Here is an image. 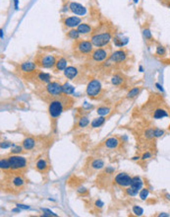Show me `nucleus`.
<instances>
[{"label":"nucleus","instance_id":"nucleus-40","mask_svg":"<svg viewBox=\"0 0 170 217\" xmlns=\"http://www.w3.org/2000/svg\"><path fill=\"white\" fill-rule=\"evenodd\" d=\"M138 193L139 191L133 190L131 187H128L126 188V194H127L128 196H136V195H138Z\"/></svg>","mask_w":170,"mask_h":217},{"label":"nucleus","instance_id":"nucleus-19","mask_svg":"<svg viewBox=\"0 0 170 217\" xmlns=\"http://www.w3.org/2000/svg\"><path fill=\"white\" fill-rule=\"evenodd\" d=\"M143 185H144V181L140 178V177L139 176L132 177V183H131V185H130V187H131L133 190L140 191L142 188H143Z\"/></svg>","mask_w":170,"mask_h":217},{"label":"nucleus","instance_id":"nucleus-3","mask_svg":"<svg viewBox=\"0 0 170 217\" xmlns=\"http://www.w3.org/2000/svg\"><path fill=\"white\" fill-rule=\"evenodd\" d=\"M94 51V45L91 41L78 40L75 41L73 45V52L76 56H86L89 55Z\"/></svg>","mask_w":170,"mask_h":217},{"label":"nucleus","instance_id":"nucleus-31","mask_svg":"<svg viewBox=\"0 0 170 217\" xmlns=\"http://www.w3.org/2000/svg\"><path fill=\"white\" fill-rule=\"evenodd\" d=\"M166 54H167V51H166V48L164 45H162L161 43H158L156 45L155 48V55L158 57H164L166 56Z\"/></svg>","mask_w":170,"mask_h":217},{"label":"nucleus","instance_id":"nucleus-23","mask_svg":"<svg viewBox=\"0 0 170 217\" xmlns=\"http://www.w3.org/2000/svg\"><path fill=\"white\" fill-rule=\"evenodd\" d=\"M22 146H23L24 150H32L36 146V140L33 137H26L22 142Z\"/></svg>","mask_w":170,"mask_h":217},{"label":"nucleus","instance_id":"nucleus-17","mask_svg":"<svg viewBox=\"0 0 170 217\" xmlns=\"http://www.w3.org/2000/svg\"><path fill=\"white\" fill-rule=\"evenodd\" d=\"M36 170L39 173L45 174L49 171V164L44 158H39L36 163Z\"/></svg>","mask_w":170,"mask_h":217},{"label":"nucleus","instance_id":"nucleus-4","mask_svg":"<svg viewBox=\"0 0 170 217\" xmlns=\"http://www.w3.org/2000/svg\"><path fill=\"white\" fill-rule=\"evenodd\" d=\"M128 55H129L128 51H126L124 48L118 49V51L111 52L109 58L102 64L104 67H110V66H112V65L122 64L127 60Z\"/></svg>","mask_w":170,"mask_h":217},{"label":"nucleus","instance_id":"nucleus-37","mask_svg":"<svg viewBox=\"0 0 170 217\" xmlns=\"http://www.w3.org/2000/svg\"><path fill=\"white\" fill-rule=\"evenodd\" d=\"M165 134V131L161 128H153V135H154V138H159V137H162L163 135Z\"/></svg>","mask_w":170,"mask_h":217},{"label":"nucleus","instance_id":"nucleus-13","mask_svg":"<svg viewBox=\"0 0 170 217\" xmlns=\"http://www.w3.org/2000/svg\"><path fill=\"white\" fill-rule=\"evenodd\" d=\"M80 73H81V70L77 66H73V65L67 66L66 69L63 71L64 76L67 79L71 80V81H75V80L78 79L80 77Z\"/></svg>","mask_w":170,"mask_h":217},{"label":"nucleus","instance_id":"nucleus-16","mask_svg":"<svg viewBox=\"0 0 170 217\" xmlns=\"http://www.w3.org/2000/svg\"><path fill=\"white\" fill-rule=\"evenodd\" d=\"M69 9L72 13L78 15V16H84L86 13V8L85 6H83L82 4L77 2H71L69 5Z\"/></svg>","mask_w":170,"mask_h":217},{"label":"nucleus","instance_id":"nucleus-21","mask_svg":"<svg viewBox=\"0 0 170 217\" xmlns=\"http://www.w3.org/2000/svg\"><path fill=\"white\" fill-rule=\"evenodd\" d=\"M169 117L168 111L163 108H155L153 114V117L154 119H164V117Z\"/></svg>","mask_w":170,"mask_h":217},{"label":"nucleus","instance_id":"nucleus-41","mask_svg":"<svg viewBox=\"0 0 170 217\" xmlns=\"http://www.w3.org/2000/svg\"><path fill=\"white\" fill-rule=\"evenodd\" d=\"M145 136H146V138L147 139H153L154 138V135H153V128H149L146 130V132H145Z\"/></svg>","mask_w":170,"mask_h":217},{"label":"nucleus","instance_id":"nucleus-1","mask_svg":"<svg viewBox=\"0 0 170 217\" xmlns=\"http://www.w3.org/2000/svg\"><path fill=\"white\" fill-rule=\"evenodd\" d=\"M74 103H75L74 99L70 97V95L65 94L60 96V97L52 99L51 101L48 102V114L49 117H50L51 126L54 129L56 128L57 120L60 116L65 111L72 108Z\"/></svg>","mask_w":170,"mask_h":217},{"label":"nucleus","instance_id":"nucleus-20","mask_svg":"<svg viewBox=\"0 0 170 217\" xmlns=\"http://www.w3.org/2000/svg\"><path fill=\"white\" fill-rule=\"evenodd\" d=\"M68 61L67 59L65 57L63 56H61L59 57L57 59V62L56 64H55V66H54V72H61V71H64L65 69H66V67L68 66Z\"/></svg>","mask_w":170,"mask_h":217},{"label":"nucleus","instance_id":"nucleus-12","mask_svg":"<svg viewBox=\"0 0 170 217\" xmlns=\"http://www.w3.org/2000/svg\"><path fill=\"white\" fill-rule=\"evenodd\" d=\"M114 183L120 188H128L132 183V177L127 173H119L114 178Z\"/></svg>","mask_w":170,"mask_h":217},{"label":"nucleus","instance_id":"nucleus-38","mask_svg":"<svg viewBox=\"0 0 170 217\" xmlns=\"http://www.w3.org/2000/svg\"><path fill=\"white\" fill-rule=\"evenodd\" d=\"M23 146H15L14 144H12L11 146V154H20L23 152Z\"/></svg>","mask_w":170,"mask_h":217},{"label":"nucleus","instance_id":"nucleus-57","mask_svg":"<svg viewBox=\"0 0 170 217\" xmlns=\"http://www.w3.org/2000/svg\"><path fill=\"white\" fill-rule=\"evenodd\" d=\"M169 6H170V3H169Z\"/></svg>","mask_w":170,"mask_h":217},{"label":"nucleus","instance_id":"nucleus-24","mask_svg":"<svg viewBox=\"0 0 170 217\" xmlns=\"http://www.w3.org/2000/svg\"><path fill=\"white\" fill-rule=\"evenodd\" d=\"M76 29L78 30V32L81 34V35H88V34H91L92 32V27L89 26V25L86 23H81Z\"/></svg>","mask_w":170,"mask_h":217},{"label":"nucleus","instance_id":"nucleus-22","mask_svg":"<svg viewBox=\"0 0 170 217\" xmlns=\"http://www.w3.org/2000/svg\"><path fill=\"white\" fill-rule=\"evenodd\" d=\"M89 167L91 169L94 170V171H98L104 168V161L100 158H97V159H92L89 162Z\"/></svg>","mask_w":170,"mask_h":217},{"label":"nucleus","instance_id":"nucleus-36","mask_svg":"<svg viewBox=\"0 0 170 217\" xmlns=\"http://www.w3.org/2000/svg\"><path fill=\"white\" fill-rule=\"evenodd\" d=\"M149 194H150V191L147 190V188H142V190L140 191L139 195H140V197H141L142 200H146L147 197L149 196Z\"/></svg>","mask_w":170,"mask_h":217},{"label":"nucleus","instance_id":"nucleus-42","mask_svg":"<svg viewBox=\"0 0 170 217\" xmlns=\"http://www.w3.org/2000/svg\"><path fill=\"white\" fill-rule=\"evenodd\" d=\"M77 193L81 195H84V194H88V190H86L85 187H80V188H78V190H77Z\"/></svg>","mask_w":170,"mask_h":217},{"label":"nucleus","instance_id":"nucleus-39","mask_svg":"<svg viewBox=\"0 0 170 217\" xmlns=\"http://www.w3.org/2000/svg\"><path fill=\"white\" fill-rule=\"evenodd\" d=\"M41 211L43 212V214L41 216H44V217H49V216L56 217V216H58L56 213H54L53 211H51L50 209H47V208H41Z\"/></svg>","mask_w":170,"mask_h":217},{"label":"nucleus","instance_id":"nucleus-26","mask_svg":"<svg viewBox=\"0 0 170 217\" xmlns=\"http://www.w3.org/2000/svg\"><path fill=\"white\" fill-rule=\"evenodd\" d=\"M118 145H119V139L117 137H109L104 142V146L106 148H109V149L117 148Z\"/></svg>","mask_w":170,"mask_h":217},{"label":"nucleus","instance_id":"nucleus-51","mask_svg":"<svg viewBox=\"0 0 170 217\" xmlns=\"http://www.w3.org/2000/svg\"><path fill=\"white\" fill-rule=\"evenodd\" d=\"M140 158H141V157H139V156H135V157H133V158H132V160L136 161V160H139V159H140Z\"/></svg>","mask_w":170,"mask_h":217},{"label":"nucleus","instance_id":"nucleus-25","mask_svg":"<svg viewBox=\"0 0 170 217\" xmlns=\"http://www.w3.org/2000/svg\"><path fill=\"white\" fill-rule=\"evenodd\" d=\"M142 87H134V88L130 89L129 92L127 93V95H126V98L128 99V100H133V99L137 98L139 95L141 94L142 92Z\"/></svg>","mask_w":170,"mask_h":217},{"label":"nucleus","instance_id":"nucleus-34","mask_svg":"<svg viewBox=\"0 0 170 217\" xmlns=\"http://www.w3.org/2000/svg\"><path fill=\"white\" fill-rule=\"evenodd\" d=\"M63 92L65 95H72L75 92V87L70 85L69 83H65L63 84Z\"/></svg>","mask_w":170,"mask_h":217},{"label":"nucleus","instance_id":"nucleus-53","mask_svg":"<svg viewBox=\"0 0 170 217\" xmlns=\"http://www.w3.org/2000/svg\"><path fill=\"white\" fill-rule=\"evenodd\" d=\"M14 3H15V7H16V9H18V0H14Z\"/></svg>","mask_w":170,"mask_h":217},{"label":"nucleus","instance_id":"nucleus-6","mask_svg":"<svg viewBox=\"0 0 170 217\" xmlns=\"http://www.w3.org/2000/svg\"><path fill=\"white\" fill-rule=\"evenodd\" d=\"M112 40V32L103 31L101 33H97L92 35L91 38V42L95 48H104V46L109 45Z\"/></svg>","mask_w":170,"mask_h":217},{"label":"nucleus","instance_id":"nucleus-58","mask_svg":"<svg viewBox=\"0 0 170 217\" xmlns=\"http://www.w3.org/2000/svg\"><path fill=\"white\" fill-rule=\"evenodd\" d=\"M169 54H170V51H169Z\"/></svg>","mask_w":170,"mask_h":217},{"label":"nucleus","instance_id":"nucleus-11","mask_svg":"<svg viewBox=\"0 0 170 217\" xmlns=\"http://www.w3.org/2000/svg\"><path fill=\"white\" fill-rule=\"evenodd\" d=\"M9 183V188L13 191H20L22 188H25V185H26V181L22 176L20 175H14L13 177L10 176V178L8 180Z\"/></svg>","mask_w":170,"mask_h":217},{"label":"nucleus","instance_id":"nucleus-2","mask_svg":"<svg viewBox=\"0 0 170 217\" xmlns=\"http://www.w3.org/2000/svg\"><path fill=\"white\" fill-rule=\"evenodd\" d=\"M43 92L45 95L42 96V99L44 101H51L52 99L60 97L64 94L63 92V85L60 84L59 82L51 81L47 85L43 87Z\"/></svg>","mask_w":170,"mask_h":217},{"label":"nucleus","instance_id":"nucleus-14","mask_svg":"<svg viewBox=\"0 0 170 217\" xmlns=\"http://www.w3.org/2000/svg\"><path fill=\"white\" fill-rule=\"evenodd\" d=\"M19 68L22 73L30 75V74L36 72L38 70V64L36 62H33V61H25V62L20 64Z\"/></svg>","mask_w":170,"mask_h":217},{"label":"nucleus","instance_id":"nucleus-44","mask_svg":"<svg viewBox=\"0 0 170 217\" xmlns=\"http://www.w3.org/2000/svg\"><path fill=\"white\" fill-rule=\"evenodd\" d=\"M114 172H115V169H114L113 167H110V166L106 167V169L104 170V173L107 174V175H112Z\"/></svg>","mask_w":170,"mask_h":217},{"label":"nucleus","instance_id":"nucleus-18","mask_svg":"<svg viewBox=\"0 0 170 217\" xmlns=\"http://www.w3.org/2000/svg\"><path fill=\"white\" fill-rule=\"evenodd\" d=\"M111 84L113 86H116V87H120L124 84L125 82V78L124 76L122 75L121 73H114L112 76H111Z\"/></svg>","mask_w":170,"mask_h":217},{"label":"nucleus","instance_id":"nucleus-10","mask_svg":"<svg viewBox=\"0 0 170 217\" xmlns=\"http://www.w3.org/2000/svg\"><path fill=\"white\" fill-rule=\"evenodd\" d=\"M28 77L31 79H33V83L39 85L41 87H44L45 85H47L48 83L51 82L50 74L43 72V71H39V70H36V72L28 75Z\"/></svg>","mask_w":170,"mask_h":217},{"label":"nucleus","instance_id":"nucleus-5","mask_svg":"<svg viewBox=\"0 0 170 217\" xmlns=\"http://www.w3.org/2000/svg\"><path fill=\"white\" fill-rule=\"evenodd\" d=\"M110 54V48H97L89 55V59L92 64H102L109 58Z\"/></svg>","mask_w":170,"mask_h":217},{"label":"nucleus","instance_id":"nucleus-55","mask_svg":"<svg viewBox=\"0 0 170 217\" xmlns=\"http://www.w3.org/2000/svg\"><path fill=\"white\" fill-rule=\"evenodd\" d=\"M138 1H139V0H134V2H135V3H138Z\"/></svg>","mask_w":170,"mask_h":217},{"label":"nucleus","instance_id":"nucleus-47","mask_svg":"<svg viewBox=\"0 0 170 217\" xmlns=\"http://www.w3.org/2000/svg\"><path fill=\"white\" fill-rule=\"evenodd\" d=\"M94 204H95V206L98 207V208H102V206L104 205V203H103L100 199H98V200L95 201V203H94Z\"/></svg>","mask_w":170,"mask_h":217},{"label":"nucleus","instance_id":"nucleus-35","mask_svg":"<svg viewBox=\"0 0 170 217\" xmlns=\"http://www.w3.org/2000/svg\"><path fill=\"white\" fill-rule=\"evenodd\" d=\"M132 211L133 213L136 215V216H142L144 213V209L142 208L141 206H138V205H134L132 208Z\"/></svg>","mask_w":170,"mask_h":217},{"label":"nucleus","instance_id":"nucleus-48","mask_svg":"<svg viewBox=\"0 0 170 217\" xmlns=\"http://www.w3.org/2000/svg\"><path fill=\"white\" fill-rule=\"evenodd\" d=\"M156 216H158V217H169L170 214L169 213H165V212H160L159 214H157Z\"/></svg>","mask_w":170,"mask_h":217},{"label":"nucleus","instance_id":"nucleus-43","mask_svg":"<svg viewBox=\"0 0 170 217\" xmlns=\"http://www.w3.org/2000/svg\"><path fill=\"white\" fill-rule=\"evenodd\" d=\"M151 156H153V154H151L150 152H146V153L143 154V156L141 157V159L143 161H146V160H149L150 158H151Z\"/></svg>","mask_w":170,"mask_h":217},{"label":"nucleus","instance_id":"nucleus-52","mask_svg":"<svg viewBox=\"0 0 170 217\" xmlns=\"http://www.w3.org/2000/svg\"><path fill=\"white\" fill-rule=\"evenodd\" d=\"M0 34H1V39L4 38V34H3V29L0 30Z\"/></svg>","mask_w":170,"mask_h":217},{"label":"nucleus","instance_id":"nucleus-28","mask_svg":"<svg viewBox=\"0 0 170 217\" xmlns=\"http://www.w3.org/2000/svg\"><path fill=\"white\" fill-rule=\"evenodd\" d=\"M0 169H1L2 171H4V172L12 171V170H11V165H10V162H9L8 157L7 158H4V157L1 158V160H0Z\"/></svg>","mask_w":170,"mask_h":217},{"label":"nucleus","instance_id":"nucleus-33","mask_svg":"<svg viewBox=\"0 0 170 217\" xmlns=\"http://www.w3.org/2000/svg\"><path fill=\"white\" fill-rule=\"evenodd\" d=\"M110 111H111L110 108L105 107V106L98 107L97 110V113L98 116H103V117H105V116H107V114H109Z\"/></svg>","mask_w":170,"mask_h":217},{"label":"nucleus","instance_id":"nucleus-46","mask_svg":"<svg viewBox=\"0 0 170 217\" xmlns=\"http://www.w3.org/2000/svg\"><path fill=\"white\" fill-rule=\"evenodd\" d=\"M17 207H19L20 209H25V210H28V209H30L31 207L29 205H25V204H20V203H18L16 204Z\"/></svg>","mask_w":170,"mask_h":217},{"label":"nucleus","instance_id":"nucleus-29","mask_svg":"<svg viewBox=\"0 0 170 217\" xmlns=\"http://www.w3.org/2000/svg\"><path fill=\"white\" fill-rule=\"evenodd\" d=\"M105 117L103 116H100V117H95V119H92V122L91 123V126L92 128H100V126L103 125L104 122H105Z\"/></svg>","mask_w":170,"mask_h":217},{"label":"nucleus","instance_id":"nucleus-56","mask_svg":"<svg viewBox=\"0 0 170 217\" xmlns=\"http://www.w3.org/2000/svg\"><path fill=\"white\" fill-rule=\"evenodd\" d=\"M168 129H169V131H170V125H169V128Z\"/></svg>","mask_w":170,"mask_h":217},{"label":"nucleus","instance_id":"nucleus-49","mask_svg":"<svg viewBox=\"0 0 170 217\" xmlns=\"http://www.w3.org/2000/svg\"><path fill=\"white\" fill-rule=\"evenodd\" d=\"M155 86L157 87V89L159 90V91H161V92H164V90H163V88H162V86L159 84V83H156L155 84Z\"/></svg>","mask_w":170,"mask_h":217},{"label":"nucleus","instance_id":"nucleus-27","mask_svg":"<svg viewBox=\"0 0 170 217\" xmlns=\"http://www.w3.org/2000/svg\"><path fill=\"white\" fill-rule=\"evenodd\" d=\"M143 36H144L145 41H146L147 43H153L154 42V39L153 37V34H151V31L147 26L143 28Z\"/></svg>","mask_w":170,"mask_h":217},{"label":"nucleus","instance_id":"nucleus-9","mask_svg":"<svg viewBox=\"0 0 170 217\" xmlns=\"http://www.w3.org/2000/svg\"><path fill=\"white\" fill-rule=\"evenodd\" d=\"M102 93V85L98 79H92L86 87V94L91 99H97Z\"/></svg>","mask_w":170,"mask_h":217},{"label":"nucleus","instance_id":"nucleus-8","mask_svg":"<svg viewBox=\"0 0 170 217\" xmlns=\"http://www.w3.org/2000/svg\"><path fill=\"white\" fill-rule=\"evenodd\" d=\"M9 162L11 165V170L14 172H22L27 169L28 161L25 157L19 154H11L8 156Z\"/></svg>","mask_w":170,"mask_h":217},{"label":"nucleus","instance_id":"nucleus-7","mask_svg":"<svg viewBox=\"0 0 170 217\" xmlns=\"http://www.w3.org/2000/svg\"><path fill=\"white\" fill-rule=\"evenodd\" d=\"M35 62L38 64L39 67L44 68V69H50L54 68L57 62V58L55 55L51 54H42L36 55Z\"/></svg>","mask_w":170,"mask_h":217},{"label":"nucleus","instance_id":"nucleus-54","mask_svg":"<svg viewBox=\"0 0 170 217\" xmlns=\"http://www.w3.org/2000/svg\"><path fill=\"white\" fill-rule=\"evenodd\" d=\"M140 71H141V72H144V68H143V66H140Z\"/></svg>","mask_w":170,"mask_h":217},{"label":"nucleus","instance_id":"nucleus-30","mask_svg":"<svg viewBox=\"0 0 170 217\" xmlns=\"http://www.w3.org/2000/svg\"><path fill=\"white\" fill-rule=\"evenodd\" d=\"M67 38L70 40H73V41H78L81 37V34L78 32L77 29H70V31H68L66 34Z\"/></svg>","mask_w":170,"mask_h":217},{"label":"nucleus","instance_id":"nucleus-45","mask_svg":"<svg viewBox=\"0 0 170 217\" xmlns=\"http://www.w3.org/2000/svg\"><path fill=\"white\" fill-rule=\"evenodd\" d=\"M11 146H12L11 142H7V141L1 142V148H8V147H11Z\"/></svg>","mask_w":170,"mask_h":217},{"label":"nucleus","instance_id":"nucleus-50","mask_svg":"<svg viewBox=\"0 0 170 217\" xmlns=\"http://www.w3.org/2000/svg\"><path fill=\"white\" fill-rule=\"evenodd\" d=\"M164 196H165L166 199L170 201V194H164Z\"/></svg>","mask_w":170,"mask_h":217},{"label":"nucleus","instance_id":"nucleus-32","mask_svg":"<svg viewBox=\"0 0 170 217\" xmlns=\"http://www.w3.org/2000/svg\"><path fill=\"white\" fill-rule=\"evenodd\" d=\"M89 125V119L88 117H82L81 119H79L78 123H77V126L79 128H85Z\"/></svg>","mask_w":170,"mask_h":217},{"label":"nucleus","instance_id":"nucleus-15","mask_svg":"<svg viewBox=\"0 0 170 217\" xmlns=\"http://www.w3.org/2000/svg\"><path fill=\"white\" fill-rule=\"evenodd\" d=\"M82 23V19L77 16L67 17L63 20V26L67 29H76Z\"/></svg>","mask_w":170,"mask_h":217}]
</instances>
